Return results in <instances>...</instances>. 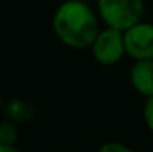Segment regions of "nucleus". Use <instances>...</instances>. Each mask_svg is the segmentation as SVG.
I'll return each instance as SVG.
<instances>
[{
    "label": "nucleus",
    "instance_id": "1",
    "mask_svg": "<svg viewBox=\"0 0 153 152\" xmlns=\"http://www.w3.org/2000/svg\"><path fill=\"white\" fill-rule=\"evenodd\" d=\"M52 28L65 46L72 49H86L100 31V21L85 2L65 0L54 13Z\"/></svg>",
    "mask_w": 153,
    "mask_h": 152
},
{
    "label": "nucleus",
    "instance_id": "2",
    "mask_svg": "<svg viewBox=\"0 0 153 152\" xmlns=\"http://www.w3.org/2000/svg\"><path fill=\"white\" fill-rule=\"evenodd\" d=\"M98 12L106 26L126 31L143 16V0H98Z\"/></svg>",
    "mask_w": 153,
    "mask_h": 152
},
{
    "label": "nucleus",
    "instance_id": "3",
    "mask_svg": "<svg viewBox=\"0 0 153 152\" xmlns=\"http://www.w3.org/2000/svg\"><path fill=\"white\" fill-rule=\"evenodd\" d=\"M93 57L101 66H114L126 54V44H124V31L117 28H104L100 30L91 43Z\"/></svg>",
    "mask_w": 153,
    "mask_h": 152
},
{
    "label": "nucleus",
    "instance_id": "4",
    "mask_svg": "<svg viewBox=\"0 0 153 152\" xmlns=\"http://www.w3.org/2000/svg\"><path fill=\"white\" fill-rule=\"evenodd\" d=\"M126 54L135 61L153 59V25L138 21L124 31Z\"/></svg>",
    "mask_w": 153,
    "mask_h": 152
},
{
    "label": "nucleus",
    "instance_id": "5",
    "mask_svg": "<svg viewBox=\"0 0 153 152\" xmlns=\"http://www.w3.org/2000/svg\"><path fill=\"white\" fill-rule=\"evenodd\" d=\"M130 84L140 95H153V59L135 61L130 69Z\"/></svg>",
    "mask_w": 153,
    "mask_h": 152
},
{
    "label": "nucleus",
    "instance_id": "6",
    "mask_svg": "<svg viewBox=\"0 0 153 152\" xmlns=\"http://www.w3.org/2000/svg\"><path fill=\"white\" fill-rule=\"evenodd\" d=\"M18 141V129L12 121H5L0 124V142L8 144V146H16Z\"/></svg>",
    "mask_w": 153,
    "mask_h": 152
},
{
    "label": "nucleus",
    "instance_id": "7",
    "mask_svg": "<svg viewBox=\"0 0 153 152\" xmlns=\"http://www.w3.org/2000/svg\"><path fill=\"white\" fill-rule=\"evenodd\" d=\"M143 119L147 128L153 133V95L147 97V103L143 106Z\"/></svg>",
    "mask_w": 153,
    "mask_h": 152
},
{
    "label": "nucleus",
    "instance_id": "8",
    "mask_svg": "<svg viewBox=\"0 0 153 152\" xmlns=\"http://www.w3.org/2000/svg\"><path fill=\"white\" fill-rule=\"evenodd\" d=\"M101 152H132L129 146L126 144H121V142H106L100 147Z\"/></svg>",
    "mask_w": 153,
    "mask_h": 152
},
{
    "label": "nucleus",
    "instance_id": "9",
    "mask_svg": "<svg viewBox=\"0 0 153 152\" xmlns=\"http://www.w3.org/2000/svg\"><path fill=\"white\" fill-rule=\"evenodd\" d=\"M16 146H8V144L0 142V152H16Z\"/></svg>",
    "mask_w": 153,
    "mask_h": 152
}]
</instances>
